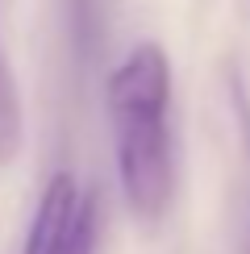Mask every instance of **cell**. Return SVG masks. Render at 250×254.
<instances>
[{
    "label": "cell",
    "mask_w": 250,
    "mask_h": 254,
    "mask_svg": "<svg viewBox=\"0 0 250 254\" xmlns=\"http://www.w3.org/2000/svg\"><path fill=\"white\" fill-rule=\"evenodd\" d=\"M21 142H25V109H21L13 67L0 55V167H8L21 154Z\"/></svg>",
    "instance_id": "cell-3"
},
{
    "label": "cell",
    "mask_w": 250,
    "mask_h": 254,
    "mask_svg": "<svg viewBox=\"0 0 250 254\" xmlns=\"http://www.w3.org/2000/svg\"><path fill=\"white\" fill-rule=\"evenodd\" d=\"M96 225H100L96 196L79 192L71 171H55L38 196L21 254H92Z\"/></svg>",
    "instance_id": "cell-2"
},
{
    "label": "cell",
    "mask_w": 250,
    "mask_h": 254,
    "mask_svg": "<svg viewBox=\"0 0 250 254\" xmlns=\"http://www.w3.org/2000/svg\"><path fill=\"white\" fill-rule=\"evenodd\" d=\"M117 146V179L129 213L138 221H159L175 196V158L167 133L171 109V59L159 42L129 46L109 83H104Z\"/></svg>",
    "instance_id": "cell-1"
}]
</instances>
